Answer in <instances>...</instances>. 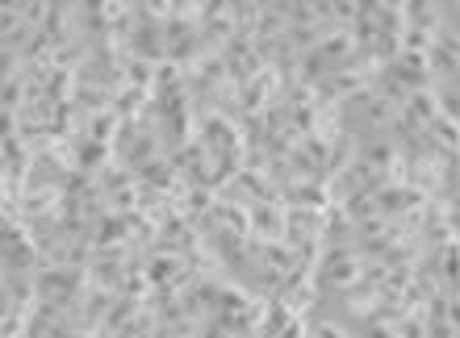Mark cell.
I'll use <instances>...</instances> for the list:
<instances>
[{
    "label": "cell",
    "instance_id": "19",
    "mask_svg": "<svg viewBox=\"0 0 460 338\" xmlns=\"http://www.w3.org/2000/svg\"><path fill=\"white\" fill-rule=\"evenodd\" d=\"M197 338H239V334H234V330H230L222 317H206V322H201V334H197Z\"/></svg>",
    "mask_w": 460,
    "mask_h": 338
},
{
    "label": "cell",
    "instance_id": "6",
    "mask_svg": "<svg viewBox=\"0 0 460 338\" xmlns=\"http://www.w3.org/2000/svg\"><path fill=\"white\" fill-rule=\"evenodd\" d=\"M376 201V213L389 221H402L406 213H414V209H423L431 196H423L419 188H411V184H385L381 193L373 196Z\"/></svg>",
    "mask_w": 460,
    "mask_h": 338
},
{
    "label": "cell",
    "instance_id": "15",
    "mask_svg": "<svg viewBox=\"0 0 460 338\" xmlns=\"http://www.w3.org/2000/svg\"><path fill=\"white\" fill-rule=\"evenodd\" d=\"M146 309V301H130V297H118L110 309V317H105V326H101V338H118L126 334V326H130L134 317Z\"/></svg>",
    "mask_w": 460,
    "mask_h": 338
},
{
    "label": "cell",
    "instance_id": "11",
    "mask_svg": "<svg viewBox=\"0 0 460 338\" xmlns=\"http://www.w3.org/2000/svg\"><path fill=\"white\" fill-rule=\"evenodd\" d=\"M360 105H364V117L373 121L376 130H394V121H398V113H402V105L394 97H385V92H381V88H368V92H364L360 97Z\"/></svg>",
    "mask_w": 460,
    "mask_h": 338
},
{
    "label": "cell",
    "instance_id": "2",
    "mask_svg": "<svg viewBox=\"0 0 460 338\" xmlns=\"http://www.w3.org/2000/svg\"><path fill=\"white\" fill-rule=\"evenodd\" d=\"M4 276H38L47 259L38 247V226L30 221H4Z\"/></svg>",
    "mask_w": 460,
    "mask_h": 338
},
{
    "label": "cell",
    "instance_id": "7",
    "mask_svg": "<svg viewBox=\"0 0 460 338\" xmlns=\"http://www.w3.org/2000/svg\"><path fill=\"white\" fill-rule=\"evenodd\" d=\"M130 55L134 59H146V63L168 59V34H164V25L138 17V25L130 30Z\"/></svg>",
    "mask_w": 460,
    "mask_h": 338
},
{
    "label": "cell",
    "instance_id": "12",
    "mask_svg": "<svg viewBox=\"0 0 460 338\" xmlns=\"http://www.w3.org/2000/svg\"><path fill=\"white\" fill-rule=\"evenodd\" d=\"M427 255L436 259V276H439V284H444V292L456 297L460 292V238L448 242V247H439V251H427Z\"/></svg>",
    "mask_w": 460,
    "mask_h": 338
},
{
    "label": "cell",
    "instance_id": "4",
    "mask_svg": "<svg viewBox=\"0 0 460 338\" xmlns=\"http://www.w3.org/2000/svg\"><path fill=\"white\" fill-rule=\"evenodd\" d=\"M285 97V75L277 67H264L255 72L247 84L239 88V113H264L268 105H277Z\"/></svg>",
    "mask_w": 460,
    "mask_h": 338
},
{
    "label": "cell",
    "instance_id": "3",
    "mask_svg": "<svg viewBox=\"0 0 460 338\" xmlns=\"http://www.w3.org/2000/svg\"><path fill=\"white\" fill-rule=\"evenodd\" d=\"M364 267H368V259L360 255V247H356V242H343V247H327L318 276H327L331 284H340V289H351V284L364 280Z\"/></svg>",
    "mask_w": 460,
    "mask_h": 338
},
{
    "label": "cell",
    "instance_id": "16",
    "mask_svg": "<svg viewBox=\"0 0 460 338\" xmlns=\"http://www.w3.org/2000/svg\"><path fill=\"white\" fill-rule=\"evenodd\" d=\"M427 138H431V146H436L439 155H448V159H460V126L448 117H439L431 130H427Z\"/></svg>",
    "mask_w": 460,
    "mask_h": 338
},
{
    "label": "cell",
    "instance_id": "22",
    "mask_svg": "<svg viewBox=\"0 0 460 338\" xmlns=\"http://www.w3.org/2000/svg\"><path fill=\"white\" fill-rule=\"evenodd\" d=\"M448 209H452V226L460 230V193H452V196H448Z\"/></svg>",
    "mask_w": 460,
    "mask_h": 338
},
{
    "label": "cell",
    "instance_id": "9",
    "mask_svg": "<svg viewBox=\"0 0 460 338\" xmlns=\"http://www.w3.org/2000/svg\"><path fill=\"white\" fill-rule=\"evenodd\" d=\"M34 159H38V151L25 143L22 134H4V180H17L25 188H34V180H30Z\"/></svg>",
    "mask_w": 460,
    "mask_h": 338
},
{
    "label": "cell",
    "instance_id": "10",
    "mask_svg": "<svg viewBox=\"0 0 460 338\" xmlns=\"http://www.w3.org/2000/svg\"><path fill=\"white\" fill-rule=\"evenodd\" d=\"M285 234H289V209H285V201H277V205H252V238L285 242Z\"/></svg>",
    "mask_w": 460,
    "mask_h": 338
},
{
    "label": "cell",
    "instance_id": "13",
    "mask_svg": "<svg viewBox=\"0 0 460 338\" xmlns=\"http://www.w3.org/2000/svg\"><path fill=\"white\" fill-rule=\"evenodd\" d=\"M402 113L419 126V130H431L439 121V97H436V88H423V92H411L406 97V105H402Z\"/></svg>",
    "mask_w": 460,
    "mask_h": 338
},
{
    "label": "cell",
    "instance_id": "5",
    "mask_svg": "<svg viewBox=\"0 0 460 338\" xmlns=\"http://www.w3.org/2000/svg\"><path fill=\"white\" fill-rule=\"evenodd\" d=\"M222 63H226V72L239 80V84H247L255 72H264L268 63L260 59V50H255V38L252 34H234L222 47Z\"/></svg>",
    "mask_w": 460,
    "mask_h": 338
},
{
    "label": "cell",
    "instance_id": "23",
    "mask_svg": "<svg viewBox=\"0 0 460 338\" xmlns=\"http://www.w3.org/2000/svg\"><path fill=\"white\" fill-rule=\"evenodd\" d=\"M456 84H460V80H456Z\"/></svg>",
    "mask_w": 460,
    "mask_h": 338
},
{
    "label": "cell",
    "instance_id": "20",
    "mask_svg": "<svg viewBox=\"0 0 460 338\" xmlns=\"http://www.w3.org/2000/svg\"><path fill=\"white\" fill-rule=\"evenodd\" d=\"M364 338H402V330L389 326V322H368V334Z\"/></svg>",
    "mask_w": 460,
    "mask_h": 338
},
{
    "label": "cell",
    "instance_id": "18",
    "mask_svg": "<svg viewBox=\"0 0 460 338\" xmlns=\"http://www.w3.org/2000/svg\"><path fill=\"white\" fill-rule=\"evenodd\" d=\"M398 330H402V338H427V314L419 309V314H411L406 322H398Z\"/></svg>",
    "mask_w": 460,
    "mask_h": 338
},
{
    "label": "cell",
    "instance_id": "21",
    "mask_svg": "<svg viewBox=\"0 0 460 338\" xmlns=\"http://www.w3.org/2000/svg\"><path fill=\"white\" fill-rule=\"evenodd\" d=\"M310 338H348V334H343L335 322H318V326L310 330Z\"/></svg>",
    "mask_w": 460,
    "mask_h": 338
},
{
    "label": "cell",
    "instance_id": "17",
    "mask_svg": "<svg viewBox=\"0 0 460 338\" xmlns=\"http://www.w3.org/2000/svg\"><path fill=\"white\" fill-rule=\"evenodd\" d=\"M436 97H439V117H448L460 126V84L448 80V84H436Z\"/></svg>",
    "mask_w": 460,
    "mask_h": 338
},
{
    "label": "cell",
    "instance_id": "24",
    "mask_svg": "<svg viewBox=\"0 0 460 338\" xmlns=\"http://www.w3.org/2000/svg\"><path fill=\"white\" fill-rule=\"evenodd\" d=\"M456 297H460V292H456Z\"/></svg>",
    "mask_w": 460,
    "mask_h": 338
},
{
    "label": "cell",
    "instance_id": "1",
    "mask_svg": "<svg viewBox=\"0 0 460 338\" xmlns=\"http://www.w3.org/2000/svg\"><path fill=\"white\" fill-rule=\"evenodd\" d=\"M34 284H38L42 305H47V309H55V314L63 317L88 289H93V276H88V267H55V264H47L34 276Z\"/></svg>",
    "mask_w": 460,
    "mask_h": 338
},
{
    "label": "cell",
    "instance_id": "8",
    "mask_svg": "<svg viewBox=\"0 0 460 338\" xmlns=\"http://www.w3.org/2000/svg\"><path fill=\"white\" fill-rule=\"evenodd\" d=\"M110 168H118V146L97 143V138H75V171L84 176H105Z\"/></svg>",
    "mask_w": 460,
    "mask_h": 338
},
{
    "label": "cell",
    "instance_id": "14",
    "mask_svg": "<svg viewBox=\"0 0 460 338\" xmlns=\"http://www.w3.org/2000/svg\"><path fill=\"white\" fill-rule=\"evenodd\" d=\"M406 25L439 38L444 34V13H439V4H431V0H414V4H406Z\"/></svg>",
    "mask_w": 460,
    "mask_h": 338
}]
</instances>
